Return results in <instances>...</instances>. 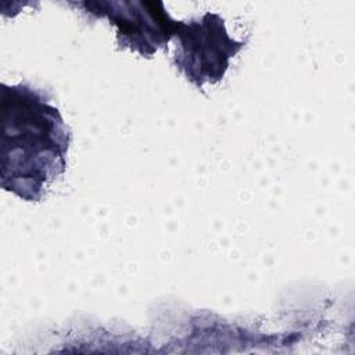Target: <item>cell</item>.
I'll return each instance as SVG.
<instances>
[{
    "mask_svg": "<svg viewBox=\"0 0 355 355\" xmlns=\"http://www.w3.org/2000/svg\"><path fill=\"white\" fill-rule=\"evenodd\" d=\"M0 87V184L37 202L65 173L71 130L44 92L26 83Z\"/></svg>",
    "mask_w": 355,
    "mask_h": 355,
    "instance_id": "1",
    "label": "cell"
},
{
    "mask_svg": "<svg viewBox=\"0 0 355 355\" xmlns=\"http://www.w3.org/2000/svg\"><path fill=\"white\" fill-rule=\"evenodd\" d=\"M173 39V65L197 89L220 82L230 60L247 43L230 37L225 19L211 11L197 19L178 21Z\"/></svg>",
    "mask_w": 355,
    "mask_h": 355,
    "instance_id": "2",
    "label": "cell"
},
{
    "mask_svg": "<svg viewBox=\"0 0 355 355\" xmlns=\"http://www.w3.org/2000/svg\"><path fill=\"white\" fill-rule=\"evenodd\" d=\"M86 12L108 18L116 28L119 49H129L141 57H153L168 47L178 28L161 1H94L79 3Z\"/></svg>",
    "mask_w": 355,
    "mask_h": 355,
    "instance_id": "3",
    "label": "cell"
}]
</instances>
